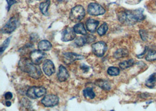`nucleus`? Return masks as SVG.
Returning a JSON list of instances; mask_svg holds the SVG:
<instances>
[{
    "label": "nucleus",
    "instance_id": "f257e3e1",
    "mask_svg": "<svg viewBox=\"0 0 156 111\" xmlns=\"http://www.w3.org/2000/svg\"><path fill=\"white\" fill-rule=\"evenodd\" d=\"M146 16L142 9L135 10H125L118 15V20L125 25H133L139 22L143 21Z\"/></svg>",
    "mask_w": 156,
    "mask_h": 111
},
{
    "label": "nucleus",
    "instance_id": "f03ea898",
    "mask_svg": "<svg viewBox=\"0 0 156 111\" xmlns=\"http://www.w3.org/2000/svg\"><path fill=\"white\" fill-rule=\"evenodd\" d=\"M19 67L22 71L28 73L29 76L35 79H39L43 76L40 67L32 62L30 59L23 57L19 62Z\"/></svg>",
    "mask_w": 156,
    "mask_h": 111
},
{
    "label": "nucleus",
    "instance_id": "7ed1b4c3",
    "mask_svg": "<svg viewBox=\"0 0 156 111\" xmlns=\"http://www.w3.org/2000/svg\"><path fill=\"white\" fill-rule=\"evenodd\" d=\"M85 15L84 8L83 6L78 5L72 8L70 14V19L73 22H78L84 18Z\"/></svg>",
    "mask_w": 156,
    "mask_h": 111
},
{
    "label": "nucleus",
    "instance_id": "20e7f679",
    "mask_svg": "<svg viewBox=\"0 0 156 111\" xmlns=\"http://www.w3.org/2000/svg\"><path fill=\"white\" fill-rule=\"evenodd\" d=\"M46 93V90L43 87H32L27 92V95L29 98L35 99L42 97Z\"/></svg>",
    "mask_w": 156,
    "mask_h": 111
},
{
    "label": "nucleus",
    "instance_id": "39448f33",
    "mask_svg": "<svg viewBox=\"0 0 156 111\" xmlns=\"http://www.w3.org/2000/svg\"><path fill=\"white\" fill-rule=\"evenodd\" d=\"M18 20L15 17L11 18L6 24L1 29V32L3 34H9L13 32L18 27Z\"/></svg>",
    "mask_w": 156,
    "mask_h": 111
},
{
    "label": "nucleus",
    "instance_id": "423d86ee",
    "mask_svg": "<svg viewBox=\"0 0 156 111\" xmlns=\"http://www.w3.org/2000/svg\"><path fill=\"white\" fill-rule=\"evenodd\" d=\"M92 49L93 53L97 57H102L107 52L108 47L107 44L104 42H97L92 44Z\"/></svg>",
    "mask_w": 156,
    "mask_h": 111
},
{
    "label": "nucleus",
    "instance_id": "0eeeda50",
    "mask_svg": "<svg viewBox=\"0 0 156 111\" xmlns=\"http://www.w3.org/2000/svg\"><path fill=\"white\" fill-rule=\"evenodd\" d=\"M84 58L83 56L78 55L73 52H65L62 55V60L66 64H70L78 60H82Z\"/></svg>",
    "mask_w": 156,
    "mask_h": 111
},
{
    "label": "nucleus",
    "instance_id": "6e6552de",
    "mask_svg": "<svg viewBox=\"0 0 156 111\" xmlns=\"http://www.w3.org/2000/svg\"><path fill=\"white\" fill-rule=\"evenodd\" d=\"M59 102V98L57 95L49 94L44 96L41 100V103L46 107H53L56 106Z\"/></svg>",
    "mask_w": 156,
    "mask_h": 111
},
{
    "label": "nucleus",
    "instance_id": "1a4fd4ad",
    "mask_svg": "<svg viewBox=\"0 0 156 111\" xmlns=\"http://www.w3.org/2000/svg\"><path fill=\"white\" fill-rule=\"evenodd\" d=\"M88 14L93 16L102 15L105 13V9L97 3H90L88 6Z\"/></svg>",
    "mask_w": 156,
    "mask_h": 111
},
{
    "label": "nucleus",
    "instance_id": "9d476101",
    "mask_svg": "<svg viewBox=\"0 0 156 111\" xmlns=\"http://www.w3.org/2000/svg\"><path fill=\"white\" fill-rule=\"evenodd\" d=\"M46 56V54L43 51L35 50L30 53V59L36 65H39L42 63Z\"/></svg>",
    "mask_w": 156,
    "mask_h": 111
},
{
    "label": "nucleus",
    "instance_id": "9b49d317",
    "mask_svg": "<svg viewBox=\"0 0 156 111\" xmlns=\"http://www.w3.org/2000/svg\"><path fill=\"white\" fill-rule=\"evenodd\" d=\"M76 32L74 29L66 27L62 33V41L63 42H70L73 41L76 38Z\"/></svg>",
    "mask_w": 156,
    "mask_h": 111
},
{
    "label": "nucleus",
    "instance_id": "f8f14e48",
    "mask_svg": "<svg viewBox=\"0 0 156 111\" xmlns=\"http://www.w3.org/2000/svg\"><path fill=\"white\" fill-rule=\"evenodd\" d=\"M43 71L48 76H51L53 74L55 73V67L51 60H46L43 63Z\"/></svg>",
    "mask_w": 156,
    "mask_h": 111
},
{
    "label": "nucleus",
    "instance_id": "ddd939ff",
    "mask_svg": "<svg viewBox=\"0 0 156 111\" xmlns=\"http://www.w3.org/2000/svg\"><path fill=\"white\" fill-rule=\"evenodd\" d=\"M69 77V74L67 70L63 66H60L58 71L57 73V78L59 81L64 82L66 81Z\"/></svg>",
    "mask_w": 156,
    "mask_h": 111
},
{
    "label": "nucleus",
    "instance_id": "4468645a",
    "mask_svg": "<svg viewBox=\"0 0 156 111\" xmlns=\"http://www.w3.org/2000/svg\"><path fill=\"white\" fill-rule=\"evenodd\" d=\"M99 22L94 19H89L86 22V27L87 30L91 32L94 33L99 25Z\"/></svg>",
    "mask_w": 156,
    "mask_h": 111
},
{
    "label": "nucleus",
    "instance_id": "2eb2a0df",
    "mask_svg": "<svg viewBox=\"0 0 156 111\" xmlns=\"http://www.w3.org/2000/svg\"><path fill=\"white\" fill-rule=\"evenodd\" d=\"M95 84L104 90L109 91L111 89V84L108 81H106V80H97L95 82Z\"/></svg>",
    "mask_w": 156,
    "mask_h": 111
},
{
    "label": "nucleus",
    "instance_id": "dca6fc26",
    "mask_svg": "<svg viewBox=\"0 0 156 111\" xmlns=\"http://www.w3.org/2000/svg\"><path fill=\"white\" fill-rule=\"evenodd\" d=\"M52 48V45L46 40H43L38 43V49L42 51H49Z\"/></svg>",
    "mask_w": 156,
    "mask_h": 111
},
{
    "label": "nucleus",
    "instance_id": "f3484780",
    "mask_svg": "<svg viewBox=\"0 0 156 111\" xmlns=\"http://www.w3.org/2000/svg\"><path fill=\"white\" fill-rule=\"evenodd\" d=\"M74 30L77 34L85 35L87 34V31L83 23H78L74 26Z\"/></svg>",
    "mask_w": 156,
    "mask_h": 111
},
{
    "label": "nucleus",
    "instance_id": "a211bd4d",
    "mask_svg": "<svg viewBox=\"0 0 156 111\" xmlns=\"http://www.w3.org/2000/svg\"><path fill=\"white\" fill-rule=\"evenodd\" d=\"M129 55V52L127 49H118L114 53V57L116 59H119L123 57H125L128 56Z\"/></svg>",
    "mask_w": 156,
    "mask_h": 111
},
{
    "label": "nucleus",
    "instance_id": "6ab92c4d",
    "mask_svg": "<svg viewBox=\"0 0 156 111\" xmlns=\"http://www.w3.org/2000/svg\"><path fill=\"white\" fill-rule=\"evenodd\" d=\"M50 4V0H46L44 2H43L40 4V10L41 13H42L44 15H48V8L49 7Z\"/></svg>",
    "mask_w": 156,
    "mask_h": 111
},
{
    "label": "nucleus",
    "instance_id": "aec40b11",
    "mask_svg": "<svg viewBox=\"0 0 156 111\" xmlns=\"http://www.w3.org/2000/svg\"><path fill=\"white\" fill-rule=\"evenodd\" d=\"M135 64V61L133 59H129L128 60L123 61L122 62L119 63V67L121 69L124 70L128 68H129L132 66H133Z\"/></svg>",
    "mask_w": 156,
    "mask_h": 111
},
{
    "label": "nucleus",
    "instance_id": "412c9836",
    "mask_svg": "<svg viewBox=\"0 0 156 111\" xmlns=\"http://www.w3.org/2000/svg\"><path fill=\"white\" fill-rule=\"evenodd\" d=\"M156 83V74L154 73L149 77V78L146 81V85L149 88L154 87Z\"/></svg>",
    "mask_w": 156,
    "mask_h": 111
},
{
    "label": "nucleus",
    "instance_id": "4be33fe9",
    "mask_svg": "<svg viewBox=\"0 0 156 111\" xmlns=\"http://www.w3.org/2000/svg\"><path fill=\"white\" fill-rule=\"evenodd\" d=\"M83 95L85 98L90 99H92L95 97V92L91 88H85V90L83 91Z\"/></svg>",
    "mask_w": 156,
    "mask_h": 111
},
{
    "label": "nucleus",
    "instance_id": "5701e85b",
    "mask_svg": "<svg viewBox=\"0 0 156 111\" xmlns=\"http://www.w3.org/2000/svg\"><path fill=\"white\" fill-rule=\"evenodd\" d=\"M108 74L109 76H117L120 73V70L118 69V67H110L108 68V71H107Z\"/></svg>",
    "mask_w": 156,
    "mask_h": 111
},
{
    "label": "nucleus",
    "instance_id": "b1692460",
    "mask_svg": "<svg viewBox=\"0 0 156 111\" xmlns=\"http://www.w3.org/2000/svg\"><path fill=\"white\" fill-rule=\"evenodd\" d=\"M108 30V25L106 23H104L97 29V32L99 36H103L107 33Z\"/></svg>",
    "mask_w": 156,
    "mask_h": 111
},
{
    "label": "nucleus",
    "instance_id": "393cba45",
    "mask_svg": "<svg viewBox=\"0 0 156 111\" xmlns=\"http://www.w3.org/2000/svg\"><path fill=\"white\" fill-rule=\"evenodd\" d=\"M146 60L149 62H153L156 60V51L151 50L149 52L146 57Z\"/></svg>",
    "mask_w": 156,
    "mask_h": 111
},
{
    "label": "nucleus",
    "instance_id": "a878e982",
    "mask_svg": "<svg viewBox=\"0 0 156 111\" xmlns=\"http://www.w3.org/2000/svg\"><path fill=\"white\" fill-rule=\"evenodd\" d=\"M83 38L84 39L86 44H88V43L95 42V41L96 40L95 36L92 34H86L83 36Z\"/></svg>",
    "mask_w": 156,
    "mask_h": 111
},
{
    "label": "nucleus",
    "instance_id": "bb28decb",
    "mask_svg": "<svg viewBox=\"0 0 156 111\" xmlns=\"http://www.w3.org/2000/svg\"><path fill=\"white\" fill-rule=\"evenodd\" d=\"M11 41V37L10 38H8L4 42L2 43V45L1 46V54H2V53L5 51V50L7 49L9 44V42Z\"/></svg>",
    "mask_w": 156,
    "mask_h": 111
},
{
    "label": "nucleus",
    "instance_id": "cd10ccee",
    "mask_svg": "<svg viewBox=\"0 0 156 111\" xmlns=\"http://www.w3.org/2000/svg\"><path fill=\"white\" fill-rule=\"evenodd\" d=\"M74 43L78 47L83 46L84 45H85V44H86L83 36V37H78V38H77L75 40Z\"/></svg>",
    "mask_w": 156,
    "mask_h": 111
},
{
    "label": "nucleus",
    "instance_id": "c85d7f7f",
    "mask_svg": "<svg viewBox=\"0 0 156 111\" xmlns=\"http://www.w3.org/2000/svg\"><path fill=\"white\" fill-rule=\"evenodd\" d=\"M30 104H31L30 102L28 99H27V98H23L22 104L23 105V106H25L28 109L29 108L30 106Z\"/></svg>",
    "mask_w": 156,
    "mask_h": 111
},
{
    "label": "nucleus",
    "instance_id": "c756f323",
    "mask_svg": "<svg viewBox=\"0 0 156 111\" xmlns=\"http://www.w3.org/2000/svg\"><path fill=\"white\" fill-rule=\"evenodd\" d=\"M139 33H140V35L142 38V40L144 41H146L147 38V34H146V31L144 30H140Z\"/></svg>",
    "mask_w": 156,
    "mask_h": 111
},
{
    "label": "nucleus",
    "instance_id": "7c9ffc66",
    "mask_svg": "<svg viewBox=\"0 0 156 111\" xmlns=\"http://www.w3.org/2000/svg\"><path fill=\"white\" fill-rule=\"evenodd\" d=\"M7 2L8 3V11L9 10L10 8L13 4L16 3V1L15 0H7Z\"/></svg>",
    "mask_w": 156,
    "mask_h": 111
},
{
    "label": "nucleus",
    "instance_id": "2f4dec72",
    "mask_svg": "<svg viewBox=\"0 0 156 111\" xmlns=\"http://www.w3.org/2000/svg\"><path fill=\"white\" fill-rule=\"evenodd\" d=\"M80 68H81V69L83 71L84 73H87V72L89 71V69H90V67H89L88 66H87V65H85V64H82V65L80 66Z\"/></svg>",
    "mask_w": 156,
    "mask_h": 111
},
{
    "label": "nucleus",
    "instance_id": "473e14b6",
    "mask_svg": "<svg viewBox=\"0 0 156 111\" xmlns=\"http://www.w3.org/2000/svg\"><path fill=\"white\" fill-rule=\"evenodd\" d=\"M4 97H5V99L9 100V99H11L12 98L13 95H12V94L11 92H6V93L5 94Z\"/></svg>",
    "mask_w": 156,
    "mask_h": 111
},
{
    "label": "nucleus",
    "instance_id": "72a5a7b5",
    "mask_svg": "<svg viewBox=\"0 0 156 111\" xmlns=\"http://www.w3.org/2000/svg\"><path fill=\"white\" fill-rule=\"evenodd\" d=\"M5 105H6L7 106H10L11 105V102L10 101H7Z\"/></svg>",
    "mask_w": 156,
    "mask_h": 111
},
{
    "label": "nucleus",
    "instance_id": "f704fd0d",
    "mask_svg": "<svg viewBox=\"0 0 156 111\" xmlns=\"http://www.w3.org/2000/svg\"><path fill=\"white\" fill-rule=\"evenodd\" d=\"M57 1L61 2H67L69 0H57Z\"/></svg>",
    "mask_w": 156,
    "mask_h": 111
},
{
    "label": "nucleus",
    "instance_id": "c9c22d12",
    "mask_svg": "<svg viewBox=\"0 0 156 111\" xmlns=\"http://www.w3.org/2000/svg\"><path fill=\"white\" fill-rule=\"evenodd\" d=\"M36 1H41V0H36Z\"/></svg>",
    "mask_w": 156,
    "mask_h": 111
}]
</instances>
